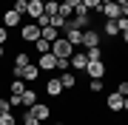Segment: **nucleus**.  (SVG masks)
I'll return each instance as SVG.
<instances>
[{
    "mask_svg": "<svg viewBox=\"0 0 128 125\" xmlns=\"http://www.w3.org/2000/svg\"><path fill=\"white\" fill-rule=\"evenodd\" d=\"M51 54H54L57 60H68V57L74 54V46H71L66 37H57L54 43H51Z\"/></svg>",
    "mask_w": 128,
    "mask_h": 125,
    "instance_id": "1",
    "label": "nucleus"
},
{
    "mask_svg": "<svg viewBox=\"0 0 128 125\" xmlns=\"http://www.w3.org/2000/svg\"><path fill=\"white\" fill-rule=\"evenodd\" d=\"M86 74H88V80H105L108 65H105V60H91L86 65Z\"/></svg>",
    "mask_w": 128,
    "mask_h": 125,
    "instance_id": "2",
    "label": "nucleus"
},
{
    "mask_svg": "<svg viewBox=\"0 0 128 125\" xmlns=\"http://www.w3.org/2000/svg\"><path fill=\"white\" fill-rule=\"evenodd\" d=\"M102 31L100 28H86L82 31V48H94V46H102Z\"/></svg>",
    "mask_w": 128,
    "mask_h": 125,
    "instance_id": "3",
    "label": "nucleus"
},
{
    "mask_svg": "<svg viewBox=\"0 0 128 125\" xmlns=\"http://www.w3.org/2000/svg\"><path fill=\"white\" fill-rule=\"evenodd\" d=\"M0 20H3V26L12 31V28H17L20 23H23V14H17V11L9 6V9H3V11H0Z\"/></svg>",
    "mask_w": 128,
    "mask_h": 125,
    "instance_id": "4",
    "label": "nucleus"
},
{
    "mask_svg": "<svg viewBox=\"0 0 128 125\" xmlns=\"http://www.w3.org/2000/svg\"><path fill=\"white\" fill-rule=\"evenodd\" d=\"M20 40L34 46V40H40V26H37V23H23V26H20Z\"/></svg>",
    "mask_w": 128,
    "mask_h": 125,
    "instance_id": "5",
    "label": "nucleus"
},
{
    "mask_svg": "<svg viewBox=\"0 0 128 125\" xmlns=\"http://www.w3.org/2000/svg\"><path fill=\"white\" fill-rule=\"evenodd\" d=\"M32 117H37L40 122H46V120H51V105H46V102H34L32 108H26Z\"/></svg>",
    "mask_w": 128,
    "mask_h": 125,
    "instance_id": "6",
    "label": "nucleus"
},
{
    "mask_svg": "<svg viewBox=\"0 0 128 125\" xmlns=\"http://www.w3.org/2000/svg\"><path fill=\"white\" fill-rule=\"evenodd\" d=\"M122 102H125V97H122V94L111 91L108 97H105V108H108L111 114H120V111H122Z\"/></svg>",
    "mask_w": 128,
    "mask_h": 125,
    "instance_id": "7",
    "label": "nucleus"
},
{
    "mask_svg": "<svg viewBox=\"0 0 128 125\" xmlns=\"http://www.w3.org/2000/svg\"><path fill=\"white\" fill-rule=\"evenodd\" d=\"M43 91L48 94V97H63V83H60V77H48L46 80V85H43Z\"/></svg>",
    "mask_w": 128,
    "mask_h": 125,
    "instance_id": "8",
    "label": "nucleus"
},
{
    "mask_svg": "<svg viewBox=\"0 0 128 125\" xmlns=\"http://www.w3.org/2000/svg\"><path fill=\"white\" fill-rule=\"evenodd\" d=\"M86 65H88L86 51H74V54H71V60H68V68H71V71H86Z\"/></svg>",
    "mask_w": 128,
    "mask_h": 125,
    "instance_id": "9",
    "label": "nucleus"
},
{
    "mask_svg": "<svg viewBox=\"0 0 128 125\" xmlns=\"http://www.w3.org/2000/svg\"><path fill=\"white\" fill-rule=\"evenodd\" d=\"M37 68H40V71H54V68H57V57L51 54V51H48V54H40Z\"/></svg>",
    "mask_w": 128,
    "mask_h": 125,
    "instance_id": "10",
    "label": "nucleus"
},
{
    "mask_svg": "<svg viewBox=\"0 0 128 125\" xmlns=\"http://www.w3.org/2000/svg\"><path fill=\"white\" fill-rule=\"evenodd\" d=\"M100 31H102V37H108V40H117V37H120V26H117V20H105Z\"/></svg>",
    "mask_w": 128,
    "mask_h": 125,
    "instance_id": "11",
    "label": "nucleus"
},
{
    "mask_svg": "<svg viewBox=\"0 0 128 125\" xmlns=\"http://www.w3.org/2000/svg\"><path fill=\"white\" fill-rule=\"evenodd\" d=\"M100 14L105 20H117V17H122V9H120V3H105Z\"/></svg>",
    "mask_w": 128,
    "mask_h": 125,
    "instance_id": "12",
    "label": "nucleus"
},
{
    "mask_svg": "<svg viewBox=\"0 0 128 125\" xmlns=\"http://www.w3.org/2000/svg\"><path fill=\"white\" fill-rule=\"evenodd\" d=\"M60 83H63V91H74V88H77L74 71H63V74H60Z\"/></svg>",
    "mask_w": 128,
    "mask_h": 125,
    "instance_id": "13",
    "label": "nucleus"
},
{
    "mask_svg": "<svg viewBox=\"0 0 128 125\" xmlns=\"http://www.w3.org/2000/svg\"><path fill=\"white\" fill-rule=\"evenodd\" d=\"M26 17H43V3H40V0H32V3H28L26 6Z\"/></svg>",
    "mask_w": 128,
    "mask_h": 125,
    "instance_id": "14",
    "label": "nucleus"
},
{
    "mask_svg": "<svg viewBox=\"0 0 128 125\" xmlns=\"http://www.w3.org/2000/svg\"><path fill=\"white\" fill-rule=\"evenodd\" d=\"M37 77H40V68H37L34 63H28L23 68V80H26V83H37Z\"/></svg>",
    "mask_w": 128,
    "mask_h": 125,
    "instance_id": "15",
    "label": "nucleus"
},
{
    "mask_svg": "<svg viewBox=\"0 0 128 125\" xmlns=\"http://www.w3.org/2000/svg\"><path fill=\"white\" fill-rule=\"evenodd\" d=\"M20 100H23V108H32L37 102V88H26V91L20 94Z\"/></svg>",
    "mask_w": 128,
    "mask_h": 125,
    "instance_id": "16",
    "label": "nucleus"
},
{
    "mask_svg": "<svg viewBox=\"0 0 128 125\" xmlns=\"http://www.w3.org/2000/svg\"><path fill=\"white\" fill-rule=\"evenodd\" d=\"M66 40L77 48V46H82V31H80V28H68V31H66Z\"/></svg>",
    "mask_w": 128,
    "mask_h": 125,
    "instance_id": "17",
    "label": "nucleus"
},
{
    "mask_svg": "<svg viewBox=\"0 0 128 125\" xmlns=\"http://www.w3.org/2000/svg\"><path fill=\"white\" fill-rule=\"evenodd\" d=\"M57 11H60V0H48V3H43V14L51 20V17H57Z\"/></svg>",
    "mask_w": 128,
    "mask_h": 125,
    "instance_id": "18",
    "label": "nucleus"
},
{
    "mask_svg": "<svg viewBox=\"0 0 128 125\" xmlns=\"http://www.w3.org/2000/svg\"><path fill=\"white\" fill-rule=\"evenodd\" d=\"M40 37H43V40H48V43H54V40L60 37V31H57L54 26H46V28H40Z\"/></svg>",
    "mask_w": 128,
    "mask_h": 125,
    "instance_id": "19",
    "label": "nucleus"
},
{
    "mask_svg": "<svg viewBox=\"0 0 128 125\" xmlns=\"http://www.w3.org/2000/svg\"><path fill=\"white\" fill-rule=\"evenodd\" d=\"M86 57H88V63L91 60H105V51H102V46H94V48H86Z\"/></svg>",
    "mask_w": 128,
    "mask_h": 125,
    "instance_id": "20",
    "label": "nucleus"
},
{
    "mask_svg": "<svg viewBox=\"0 0 128 125\" xmlns=\"http://www.w3.org/2000/svg\"><path fill=\"white\" fill-rule=\"evenodd\" d=\"M28 63H32V60H28L26 51H17V54H14V68H26Z\"/></svg>",
    "mask_w": 128,
    "mask_h": 125,
    "instance_id": "21",
    "label": "nucleus"
},
{
    "mask_svg": "<svg viewBox=\"0 0 128 125\" xmlns=\"http://www.w3.org/2000/svg\"><path fill=\"white\" fill-rule=\"evenodd\" d=\"M105 80H88V94H102Z\"/></svg>",
    "mask_w": 128,
    "mask_h": 125,
    "instance_id": "22",
    "label": "nucleus"
},
{
    "mask_svg": "<svg viewBox=\"0 0 128 125\" xmlns=\"http://www.w3.org/2000/svg\"><path fill=\"white\" fill-rule=\"evenodd\" d=\"M20 125H43L37 117H32L28 111H20Z\"/></svg>",
    "mask_w": 128,
    "mask_h": 125,
    "instance_id": "23",
    "label": "nucleus"
},
{
    "mask_svg": "<svg viewBox=\"0 0 128 125\" xmlns=\"http://www.w3.org/2000/svg\"><path fill=\"white\" fill-rule=\"evenodd\" d=\"M82 6H86L88 11H94V14L102 11V3H100V0H82ZM100 17H102V14H100Z\"/></svg>",
    "mask_w": 128,
    "mask_h": 125,
    "instance_id": "24",
    "label": "nucleus"
},
{
    "mask_svg": "<svg viewBox=\"0 0 128 125\" xmlns=\"http://www.w3.org/2000/svg\"><path fill=\"white\" fill-rule=\"evenodd\" d=\"M34 48H37V54H48V51H51V43L48 40H34Z\"/></svg>",
    "mask_w": 128,
    "mask_h": 125,
    "instance_id": "25",
    "label": "nucleus"
},
{
    "mask_svg": "<svg viewBox=\"0 0 128 125\" xmlns=\"http://www.w3.org/2000/svg\"><path fill=\"white\" fill-rule=\"evenodd\" d=\"M0 125H17V117H14V111L0 114Z\"/></svg>",
    "mask_w": 128,
    "mask_h": 125,
    "instance_id": "26",
    "label": "nucleus"
},
{
    "mask_svg": "<svg viewBox=\"0 0 128 125\" xmlns=\"http://www.w3.org/2000/svg\"><path fill=\"white\" fill-rule=\"evenodd\" d=\"M9 91H12V94H23V91H26L23 80H12V83H9Z\"/></svg>",
    "mask_w": 128,
    "mask_h": 125,
    "instance_id": "27",
    "label": "nucleus"
},
{
    "mask_svg": "<svg viewBox=\"0 0 128 125\" xmlns=\"http://www.w3.org/2000/svg\"><path fill=\"white\" fill-rule=\"evenodd\" d=\"M26 6H28L26 0H14V3H12V9L17 11V14H23V17H26Z\"/></svg>",
    "mask_w": 128,
    "mask_h": 125,
    "instance_id": "28",
    "label": "nucleus"
},
{
    "mask_svg": "<svg viewBox=\"0 0 128 125\" xmlns=\"http://www.w3.org/2000/svg\"><path fill=\"white\" fill-rule=\"evenodd\" d=\"M114 91H117V94H122V97H128V80H120Z\"/></svg>",
    "mask_w": 128,
    "mask_h": 125,
    "instance_id": "29",
    "label": "nucleus"
},
{
    "mask_svg": "<svg viewBox=\"0 0 128 125\" xmlns=\"http://www.w3.org/2000/svg\"><path fill=\"white\" fill-rule=\"evenodd\" d=\"M9 40H12V37H9V28H6V26H0V46H6Z\"/></svg>",
    "mask_w": 128,
    "mask_h": 125,
    "instance_id": "30",
    "label": "nucleus"
},
{
    "mask_svg": "<svg viewBox=\"0 0 128 125\" xmlns=\"http://www.w3.org/2000/svg\"><path fill=\"white\" fill-rule=\"evenodd\" d=\"M117 26H120V31H125L128 28V17H117Z\"/></svg>",
    "mask_w": 128,
    "mask_h": 125,
    "instance_id": "31",
    "label": "nucleus"
},
{
    "mask_svg": "<svg viewBox=\"0 0 128 125\" xmlns=\"http://www.w3.org/2000/svg\"><path fill=\"white\" fill-rule=\"evenodd\" d=\"M6 111H12V105H9V100H0V114H6Z\"/></svg>",
    "mask_w": 128,
    "mask_h": 125,
    "instance_id": "32",
    "label": "nucleus"
},
{
    "mask_svg": "<svg viewBox=\"0 0 128 125\" xmlns=\"http://www.w3.org/2000/svg\"><path fill=\"white\" fill-rule=\"evenodd\" d=\"M60 3H66V6H71V9H77V6L82 3V0H60Z\"/></svg>",
    "mask_w": 128,
    "mask_h": 125,
    "instance_id": "33",
    "label": "nucleus"
},
{
    "mask_svg": "<svg viewBox=\"0 0 128 125\" xmlns=\"http://www.w3.org/2000/svg\"><path fill=\"white\" fill-rule=\"evenodd\" d=\"M120 43H122V46H128V28H125V31H120Z\"/></svg>",
    "mask_w": 128,
    "mask_h": 125,
    "instance_id": "34",
    "label": "nucleus"
},
{
    "mask_svg": "<svg viewBox=\"0 0 128 125\" xmlns=\"http://www.w3.org/2000/svg\"><path fill=\"white\" fill-rule=\"evenodd\" d=\"M120 9H122V17H128V3H122Z\"/></svg>",
    "mask_w": 128,
    "mask_h": 125,
    "instance_id": "35",
    "label": "nucleus"
},
{
    "mask_svg": "<svg viewBox=\"0 0 128 125\" xmlns=\"http://www.w3.org/2000/svg\"><path fill=\"white\" fill-rule=\"evenodd\" d=\"M3 57H6V46H0V63H3Z\"/></svg>",
    "mask_w": 128,
    "mask_h": 125,
    "instance_id": "36",
    "label": "nucleus"
},
{
    "mask_svg": "<svg viewBox=\"0 0 128 125\" xmlns=\"http://www.w3.org/2000/svg\"><path fill=\"white\" fill-rule=\"evenodd\" d=\"M122 111H125V114H128V97H125V102H122Z\"/></svg>",
    "mask_w": 128,
    "mask_h": 125,
    "instance_id": "37",
    "label": "nucleus"
},
{
    "mask_svg": "<svg viewBox=\"0 0 128 125\" xmlns=\"http://www.w3.org/2000/svg\"><path fill=\"white\" fill-rule=\"evenodd\" d=\"M54 125H68V122H63V120H57V122H54Z\"/></svg>",
    "mask_w": 128,
    "mask_h": 125,
    "instance_id": "38",
    "label": "nucleus"
},
{
    "mask_svg": "<svg viewBox=\"0 0 128 125\" xmlns=\"http://www.w3.org/2000/svg\"><path fill=\"white\" fill-rule=\"evenodd\" d=\"M100 3H102V6H105V3H114V0H100Z\"/></svg>",
    "mask_w": 128,
    "mask_h": 125,
    "instance_id": "39",
    "label": "nucleus"
},
{
    "mask_svg": "<svg viewBox=\"0 0 128 125\" xmlns=\"http://www.w3.org/2000/svg\"><path fill=\"white\" fill-rule=\"evenodd\" d=\"M40 3H48V0H40Z\"/></svg>",
    "mask_w": 128,
    "mask_h": 125,
    "instance_id": "40",
    "label": "nucleus"
},
{
    "mask_svg": "<svg viewBox=\"0 0 128 125\" xmlns=\"http://www.w3.org/2000/svg\"><path fill=\"white\" fill-rule=\"evenodd\" d=\"M26 3H32V0H26Z\"/></svg>",
    "mask_w": 128,
    "mask_h": 125,
    "instance_id": "41",
    "label": "nucleus"
}]
</instances>
